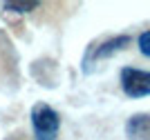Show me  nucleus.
<instances>
[{
	"label": "nucleus",
	"mask_w": 150,
	"mask_h": 140,
	"mask_svg": "<svg viewBox=\"0 0 150 140\" xmlns=\"http://www.w3.org/2000/svg\"><path fill=\"white\" fill-rule=\"evenodd\" d=\"M130 42H132V36H128V33H119V36H110V38H103V40L90 42L85 54H83V60H81L83 73H92V69L101 60H108L117 51H123Z\"/></svg>",
	"instance_id": "f257e3e1"
},
{
	"label": "nucleus",
	"mask_w": 150,
	"mask_h": 140,
	"mask_svg": "<svg viewBox=\"0 0 150 140\" xmlns=\"http://www.w3.org/2000/svg\"><path fill=\"white\" fill-rule=\"evenodd\" d=\"M29 118H31V127H34L36 140H56L58 131H61V116L52 104L36 102L31 107Z\"/></svg>",
	"instance_id": "f03ea898"
},
{
	"label": "nucleus",
	"mask_w": 150,
	"mask_h": 140,
	"mask_svg": "<svg viewBox=\"0 0 150 140\" xmlns=\"http://www.w3.org/2000/svg\"><path fill=\"white\" fill-rule=\"evenodd\" d=\"M121 89L128 98H146L150 96V71L137 67H123L119 71Z\"/></svg>",
	"instance_id": "7ed1b4c3"
},
{
	"label": "nucleus",
	"mask_w": 150,
	"mask_h": 140,
	"mask_svg": "<svg viewBox=\"0 0 150 140\" xmlns=\"http://www.w3.org/2000/svg\"><path fill=\"white\" fill-rule=\"evenodd\" d=\"M128 140H150V114H134L125 122Z\"/></svg>",
	"instance_id": "20e7f679"
},
{
	"label": "nucleus",
	"mask_w": 150,
	"mask_h": 140,
	"mask_svg": "<svg viewBox=\"0 0 150 140\" xmlns=\"http://www.w3.org/2000/svg\"><path fill=\"white\" fill-rule=\"evenodd\" d=\"M38 7H40L38 0H23V2L11 0V2H5L2 9H5V11H13V13H29V11H34V9H38Z\"/></svg>",
	"instance_id": "39448f33"
},
{
	"label": "nucleus",
	"mask_w": 150,
	"mask_h": 140,
	"mask_svg": "<svg viewBox=\"0 0 150 140\" xmlns=\"http://www.w3.org/2000/svg\"><path fill=\"white\" fill-rule=\"evenodd\" d=\"M137 45H139V51H141L146 58H150V29L144 31V33H139Z\"/></svg>",
	"instance_id": "423d86ee"
}]
</instances>
